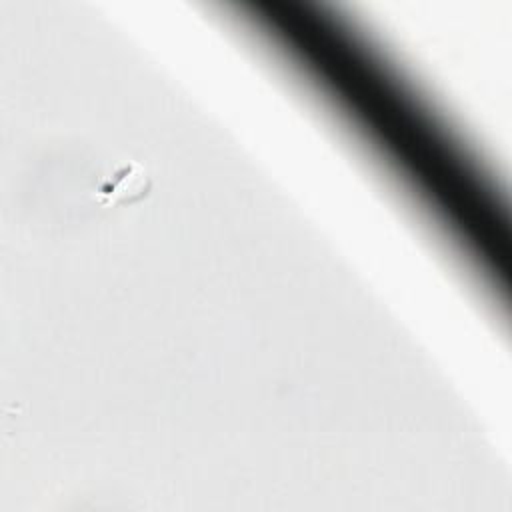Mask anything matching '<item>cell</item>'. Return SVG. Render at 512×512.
Masks as SVG:
<instances>
[{"instance_id":"obj_1","label":"cell","mask_w":512,"mask_h":512,"mask_svg":"<svg viewBox=\"0 0 512 512\" xmlns=\"http://www.w3.org/2000/svg\"><path fill=\"white\" fill-rule=\"evenodd\" d=\"M152 188L150 176L138 162H120L112 166L108 176H102L94 190V200L102 206L134 204L148 196Z\"/></svg>"}]
</instances>
